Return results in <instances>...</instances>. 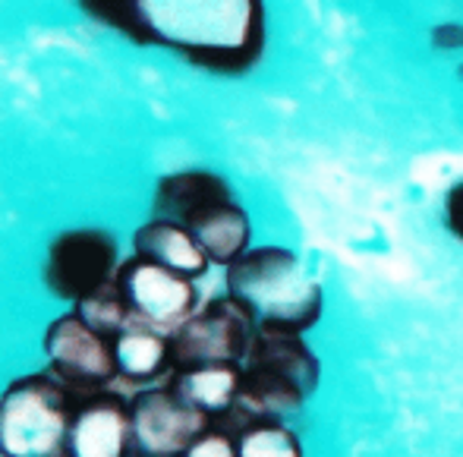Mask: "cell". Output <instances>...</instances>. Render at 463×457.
<instances>
[{"label":"cell","mask_w":463,"mask_h":457,"mask_svg":"<svg viewBox=\"0 0 463 457\" xmlns=\"http://www.w3.org/2000/svg\"><path fill=\"white\" fill-rule=\"evenodd\" d=\"M231 193H233L231 183L221 177V174L212 171L167 174V177H161L158 189H155V214L186 224L199 208H205L214 199H224Z\"/></svg>","instance_id":"cell-14"},{"label":"cell","mask_w":463,"mask_h":457,"mask_svg":"<svg viewBox=\"0 0 463 457\" xmlns=\"http://www.w3.org/2000/svg\"><path fill=\"white\" fill-rule=\"evenodd\" d=\"M441 214H445L448 233L463 243V177L448 186L445 199H441Z\"/></svg>","instance_id":"cell-19"},{"label":"cell","mask_w":463,"mask_h":457,"mask_svg":"<svg viewBox=\"0 0 463 457\" xmlns=\"http://www.w3.org/2000/svg\"><path fill=\"white\" fill-rule=\"evenodd\" d=\"M186 227L193 231V237L199 240L202 250H205L208 262L221 265V269L237 262L252 246V221L233 193L224 195V199L208 202L205 208H199V212L186 221Z\"/></svg>","instance_id":"cell-11"},{"label":"cell","mask_w":463,"mask_h":457,"mask_svg":"<svg viewBox=\"0 0 463 457\" xmlns=\"http://www.w3.org/2000/svg\"><path fill=\"white\" fill-rule=\"evenodd\" d=\"M73 395L54 376H23L0 395V457H67Z\"/></svg>","instance_id":"cell-3"},{"label":"cell","mask_w":463,"mask_h":457,"mask_svg":"<svg viewBox=\"0 0 463 457\" xmlns=\"http://www.w3.org/2000/svg\"><path fill=\"white\" fill-rule=\"evenodd\" d=\"M117 269V240L101 227H73L63 231L44 252V284L54 297L80 303L108 281Z\"/></svg>","instance_id":"cell-6"},{"label":"cell","mask_w":463,"mask_h":457,"mask_svg":"<svg viewBox=\"0 0 463 457\" xmlns=\"http://www.w3.org/2000/svg\"><path fill=\"white\" fill-rule=\"evenodd\" d=\"M184 457H240L237 454V435L231 429L208 426L193 445L186 448Z\"/></svg>","instance_id":"cell-18"},{"label":"cell","mask_w":463,"mask_h":457,"mask_svg":"<svg viewBox=\"0 0 463 457\" xmlns=\"http://www.w3.org/2000/svg\"><path fill=\"white\" fill-rule=\"evenodd\" d=\"M73 312L89 328H95L98 335L108 338V341H114L123 328L133 325V316H129L127 303H123V293H120V287H117V281H108V284L98 287L95 293L82 297Z\"/></svg>","instance_id":"cell-16"},{"label":"cell","mask_w":463,"mask_h":457,"mask_svg":"<svg viewBox=\"0 0 463 457\" xmlns=\"http://www.w3.org/2000/svg\"><path fill=\"white\" fill-rule=\"evenodd\" d=\"M104 29L214 76H246L269 44L265 0H80Z\"/></svg>","instance_id":"cell-1"},{"label":"cell","mask_w":463,"mask_h":457,"mask_svg":"<svg viewBox=\"0 0 463 457\" xmlns=\"http://www.w3.org/2000/svg\"><path fill=\"white\" fill-rule=\"evenodd\" d=\"M243 385V366L240 363H214V366H189L171 372V388L189 404L202 410L208 420H224L233 410Z\"/></svg>","instance_id":"cell-13"},{"label":"cell","mask_w":463,"mask_h":457,"mask_svg":"<svg viewBox=\"0 0 463 457\" xmlns=\"http://www.w3.org/2000/svg\"><path fill=\"white\" fill-rule=\"evenodd\" d=\"M252 335L256 322L231 293L208 300L171 335V372L189 366L243 363Z\"/></svg>","instance_id":"cell-4"},{"label":"cell","mask_w":463,"mask_h":457,"mask_svg":"<svg viewBox=\"0 0 463 457\" xmlns=\"http://www.w3.org/2000/svg\"><path fill=\"white\" fill-rule=\"evenodd\" d=\"M240 457H303V442L280 420H252L237 433Z\"/></svg>","instance_id":"cell-17"},{"label":"cell","mask_w":463,"mask_h":457,"mask_svg":"<svg viewBox=\"0 0 463 457\" xmlns=\"http://www.w3.org/2000/svg\"><path fill=\"white\" fill-rule=\"evenodd\" d=\"M133 250L136 256H146L152 262L165 265V269L186 274V278H202L212 269V262H208L199 240L193 237V231L186 224H180V221L158 218V214L136 231Z\"/></svg>","instance_id":"cell-12"},{"label":"cell","mask_w":463,"mask_h":457,"mask_svg":"<svg viewBox=\"0 0 463 457\" xmlns=\"http://www.w3.org/2000/svg\"><path fill=\"white\" fill-rule=\"evenodd\" d=\"M129 414L136 457H184L186 448L212 426V420L189 407L171 385L136 395Z\"/></svg>","instance_id":"cell-8"},{"label":"cell","mask_w":463,"mask_h":457,"mask_svg":"<svg viewBox=\"0 0 463 457\" xmlns=\"http://www.w3.org/2000/svg\"><path fill=\"white\" fill-rule=\"evenodd\" d=\"M133 414L117 395H89L70 423L67 457H129Z\"/></svg>","instance_id":"cell-9"},{"label":"cell","mask_w":463,"mask_h":457,"mask_svg":"<svg viewBox=\"0 0 463 457\" xmlns=\"http://www.w3.org/2000/svg\"><path fill=\"white\" fill-rule=\"evenodd\" d=\"M429 42L439 54H463V23L448 19V23H435L429 32Z\"/></svg>","instance_id":"cell-20"},{"label":"cell","mask_w":463,"mask_h":457,"mask_svg":"<svg viewBox=\"0 0 463 457\" xmlns=\"http://www.w3.org/2000/svg\"><path fill=\"white\" fill-rule=\"evenodd\" d=\"M240 366L246 372H262V376L280 378V382L293 385V388H299L309 397L316 395L318 378H322V363H318L316 350L297 331L256 328L250 350H246Z\"/></svg>","instance_id":"cell-10"},{"label":"cell","mask_w":463,"mask_h":457,"mask_svg":"<svg viewBox=\"0 0 463 457\" xmlns=\"http://www.w3.org/2000/svg\"><path fill=\"white\" fill-rule=\"evenodd\" d=\"M117 376L127 382H152L171 372V335L133 322L114 338Z\"/></svg>","instance_id":"cell-15"},{"label":"cell","mask_w":463,"mask_h":457,"mask_svg":"<svg viewBox=\"0 0 463 457\" xmlns=\"http://www.w3.org/2000/svg\"><path fill=\"white\" fill-rule=\"evenodd\" d=\"M224 271L227 293L250 312L256 328L306 335L322 319V284L287 246H250Z\"/></svg>","instance_id":"cell-2"},{"label":"cell","mask_w":463,"mask_h":457,"mask_svg":"<svg viewBox=\"0 0 463 457\" xmlns=\"http://www.w3.org/2000/svg\"><path fill=\"white\" fill-rule=\"evenodd\" d=\"M44 357H48L51 376L61 378L70 395H98L108 388L117 376L114 344L95 328H89L76 312L54 319L44 331Z\"/></svg>","instance_id":"cell-7"},{"label":"cell","mask_w":463,"mask_h":457,"mask_svg":"<svg viewBox=\"0 0 463 457\" xmlns=\"http://www.w3.org/2000/svg\"><path fill=\"white\" fill-rule=\"evenodd\" d=\"M114 281L120 287L123 303H127L133 322L158 328L165 335H174L202 306L195 278L165 269V265L152 262L146 256H136V252L127 262H120Z\"/></svg>","instance_id":"cell-5"}]
</instances>
